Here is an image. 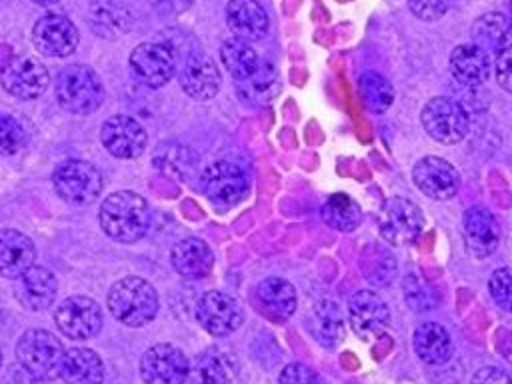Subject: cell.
I'll return each mask as SVG.
<instances>
[{
  "label": "cell",
  "mask_w": 512,
  "mask_h": 384,
  "mask_svg": "<svg viewBox=\"0 0 512 384\" xmlns=\"http://www.w3.org/2000/svg\"><path fill=\"white\" fill-rule=\"evenodd\" d=\"M78 28L62 14H46L36 20L32 28V42L36 50L50 58H64L78 46Z\"/></svg>",
  "instance_id": "5bb4252c"
},
{
  "label": "cell",
  "mask_w": 512,
  "mask_h": 384,
  "mask_svg": "<svg viewBox=\"0 0 512 384\" xmlns=\"http://www.w3.org/2000/svg\"><path fill=\"white\" fill-rule=\"evenodd\" d=\"M202 188L214 204L232 206L246 198L250 180L240 164L232 160H218L204 170Z\"/></svg>",
  "instance_id": "30bf717a"
},
{
  "label": "cell",
  "mask_w": 512,
  "mask_h": 384,
  "mask_svg": "<svg viewBox=\"0 0 512 384\" xmlns=\"http://www.w3.org/2000/svg\"><path fill=\"white\" fill-rule=\"evenodd\" d=\"M178 80L188 96H192L194 100H208L218 92L220 72L216 62L208 54L194 50L184 58Z\"/></svg>",
  "instance_id": "ac0fdd59"
},
{
  "label": "cell",
  "mask_w": 512,
  "mask_h": 384,
  "mask_svg": "<svg viewBox=\"0 0 512 384\" xmlns=\"http://www.w3.org/2000/svg\"><path fill=\"white\" fill-rule=\"evenodd\" d=\"M64 346L52 332L44 328L26 330L16 344L20 366L36 380H54L62 372Z\"/></svg>",
  "instance_id": "3957f363"
},
{
  "label": "cell",
  "mask_w": 512,
  "mask_h": 384,
  "mask_svg": "<svg viewBox=\"0 0 512 384\" xmlns=\"http://www.w3.org/2000/svg\"><path fill=\"white\" fill-rule=\"evenodd\" d=\"M58 292L56 276L44 268V266H32L28 268L16 282L14 294L18 302L28 310H46Z\"/></svg>",
  "instance_id": "44dd1931"
},
{
  "label": "cell",
  "mask_w": 512,
  "mask_h": 384,
  "mask_svg": "<svg viewBox=\"0 0 512 384\" xmlns=\"http://www.w3.org/2000/svg\"><path fill=\"white\" fill-rule=\"evenodd\" d=\"M492 300L506 312H512V268H498L488 280Z\"/></svg>",
  "instance_id": "74e56055"
},
{
  "label": "cell",
  "mask_w": 512,
  "mask_h": 384,
  "mask_svg": "<svg viewBox=\"0 0 512 384\" xmlns=\"http://www.w3.org/2000/svg\"><path fill=\"white\" fill-rule=\"evenodd\" d=\"M100 140L116 158H138L146 148V130L138 120L116 114L102 124Z\"/></svg>",
  "instance_id": "2e32d148"
},
{
  "label": "cell",
  "mask_w": 512,
  "mask_h": 384,
  "mask_svg": "<svg viewBox=\"0 0 512 384\" xmlns=\"http://www.w3.org/2000/svg\"><path fill=\"white\" fill-rule=\"evenodd\" d=\"M174 270L184 278H202L212 270L214 254L200 238H184L174 244L170 254Z\"/></svg>",
  "instance_id": "484cf974"
},
{
  "label": "cell",
  "mask_w": 512,
  "mask_h": 384,
  "mask_svg": "<svg viewBox=\"0 0 512 384\" xmlns=\"http://www.w3.org/2000/svg\"><path fill=\"white\" fill-rule=\"evenodd\" d=\"M34 4H40V6H52V4H56V2H60V0H32Z\"/></svg>",
  "instance_id": "bcb514c9"
},
{
  "label": "cell",
  "mask_w": 512,
  "mask_h": 384,
  "mask_svg": "<svg viewBox=\"0 0 512 384\" xmlns=\"http://www.w3.org/2000/svg\"><path fill=\"white\" fill-rule=\"evenodd\" d=\"M54 322L64 336L72 340H86L100 332L102 308L88 296H70L56 306Z\"/></svg>",
  "instance_id": "8fae6325"
},
{
  "label": "cell",
  "mask_w": 512,
  "mask_h": 384,
  "mask_svg": "<svg viewBox=\"0 0 512 384\" xmlns=\"http://www.w3.org/2000/svg\"><path fill=\"white\" fill-rule=\"evenodd\" d=\"M278 384H322V380L310 366L292 362L280 372Z\"/></svg>",
  "instance_id": "ab89813d"
},
{
  "label": "cell",
  "mask_w": 512,
  "mask_h": 384,
  "mask_svg": "<svg viewBox=\"0 0 512 384\" xmlns=\"http://www.w3.org/2000/svg\"><path fill=\"white\" fill-rule=\"evenodd\" d=\"M500 352L504 356V360L510 364L512 368V330L502 338V344H500Z\"/></svg>",
  "instance_id": "f6af8a7d"
},
{
  "label": "cell",
  "mask_w": 512,
  "mask_h": 384,
  "mask_svg": "<svg viewBox=\"0 0 512 384\" xmlns=\"http://www.w3.org/2000/svg\"><path fill=\"white\" fill-rule=\"evenodd\" d=\"M196 320L212 336H228L240 328L244 320L242 306L226 292L210 290L196 304Z\"/></svg>",
  "instance_id": "7c38bea8"
},
{
  "label": "cell",
  "mask_w": 512,
  "mask_h": 384,
  "mask_svg": "<svg viewBox=\"0 0 512 384\" xmlns=\"http://www.w3.org/2000/svg\"><path fill=\"white\" fill-rule=\"evenodd\" d=\"M98 218L102 230L112 240L124 244L140 240L150 228V208L146 200L132 190H120L106 196Z\"/></svg>",
  "instance_id": "6da1fadb"
},
{
  "label": "cell",
  "mask_w": 512,
  "mask_h": 384,
  "mask_svg": "<svg viewBox=\"0 0 512 384\" xmlns=\"http://www.w3.org/2000/svg\"><path fill=\"white\" fill-rule=\"evenodd\" d=\"M426 134L440 144H456L466 138L470 122L466 110L446 96H436L426 102L420 114Z\"/></svg>",
  "instance_id": "8992f818"
},
{
  "label": "cell",
  "mask_w": 512,
  "mask_h": 384,
  "mask_svg": "<svg viewBox=\"0 0 512 384\" xmlns=\"http://www.w3.org/2000/svg\"><path fill=\"white\" fill-rule=\"evenodd\" d=\"M232 378L234 366L230 356L218 348H208L196 356L184 384H230Z\"/></svg>",
  "instance_id": "4dcf8cb0"
},
{
  "label": "cell",
  "mask_w": 512,
  "mask_h": 384,
  "mask_svg": "<svg viewBox=\"0 0 512 384\" xmlns=\"http://www.w3.org/2000/svg\"><path fill=\"white\" fill-rule=\"evenodd\" d=\"M450 0H408L410 12L420 20H438L448 10Z\"/></svg>",
  "instance_id": "60d3db41"
},
{
  "label": "cell",
  "mask_w": 512,
  "mask_h": 384,
  "mask_svg": "<svg viewBox=\"0 0 512 384\" xmlns=\"http://www.w3.org/2000/svg\"><path fill=\"white\" fill-rule=\"evenodd\" d=\"M34 258L36 248L26 234L14 228L0 230V276L20 278L34 266Z\"/></svg>",
  "instance_id": "603a6c76"
},
{
  "label": "cell",
  "mask_w": 512,
  "mask_h": 384,
  "mask_svg": "<svg viewBox=\"0 0 512 384\" xmlns=\"http://www.w3.org/2000/svg\"><path fill=\"white\" fill-rule=\"evenodd\" d=\"M472 42L486 52H502L512 46V20L502 12H486L472 24Z\"/></svg>",
  "instance_id": "f1b7e54d"
},
{
  "label": "cell",
  "mask_w": 512,
  "mask_h": 384,
  "mask_svg": "<svg viewBox=\"0 0 512 384\" xmlns=\"http://www.w3.org/2000/svg\"><path fill=\"white\" fill-rule=\"evenodd\" d=\"M256 308L272 322H284L296 310V290L284 278H266L254 292Z\"/></svg>",
  "instance_id": "7402d4cb"
},
{
  "label": "cell",
  "mask_w": 512,
  "mask_h": 384,
  "mask_svg": "<svg viewBox=\"0 0 512 384\" xmlns=\"http://www.w3.org/2000/svg\"><path fill=\"white\" fill-rule=\"evenodd\" d=\"M48 82L46 66L34 56H12L0 66L2 88L20 100L38 98L48 88Z\"/></svg>",
  "instance_id": "9c48e42d"
},
{
  "label": "cell",
  "mask_w": 512,
  "mask_h": 384,
  "mask_svg": "<svg viewBox=\"0 0 512 384\" xmlns=\"http://www.w3.org/2000/svg\"><path fill=\"white\" fill-rule=\"evenodd\" d=\"M510 8H512V0H510Z\"/></svg>",
  "instance_id": "c3c4849f"
},
{
  "label": "cell",
  "mask_w": 512,
  "mask_h": 384,
  "mask_svg": "<svg viewBox=\"0 0 512 384\" xmlns=\"http://www.w3.org/2000/svg\"><path fill=\"white\" fill-rule=\"evenodd\" d=\"M226 24L232 36L260 40L270 28V18L258 0H230L226 4Z\"/></svg>",
  "instance_id": "ffe728a7"
},
{
  "label": "cell",
  "mask_w": 512,
  "mask_h": 384,
  "mask_svg": "<svg viewBox=\"0 0 512 384\" xmlns=\"http://www.w3.org/2000/svg\"><path fill=\"white\" fill-rule=\"evenodd\" d=\"M106 304L118 322L130 328H140L156 316L158 294L144 278L126 276L112 284Z\"/></svg>",
  "instance_id": "7a4b0ae2"
},
{
  "label": "cell",
  "mask_w": 512,
  "mask_h": 384,
  "mask_svg": "<svg viewBox=\"0 0 512 384\" xmlns=\"http://www.w3.org/2000/svg\"><path fill=\"white\" fill-rule=\"evenodd\" d=\"M452 76L466 86H482L492 70V60L488 52L480 46L460 44L450 54Z\"/></svg>",
  "instance_id": "cb8c5ba5"
},
{
  "label": "cell",
  "mask_w": 512,
  "mask_h": 384,
  "mask_svg": "<svg viewBox=\"0 0 512 384\" xmlns=\"http://www.w3.org/2000/svg\"><path fill=\"white\" fill-rule=\"evenodd\" d=\"M404 296L412 310H430L436 306V294L416 272L404 276Z\"/></svg>",
  "instance_id": "d590c367"
},
{
  "label": "cell",
  "mask_w": 512,
  "mask_h": 384,
  "mask_svg": "<svg viewBox=\"0 0 512 384\" xmlns=\"http://www.w3.org/2000/svg\"><path fill=\"white\" fill-rule=\"evenodd\" d=\"M312 336L322 346H336L344 338V316L334 300H320L308 318Z\"/></svg>",
  "instance_id": "1f68e13d"
},
{
  "label": "cell",
  "mask_w": 512,
  "mask_h": 384,
  "mask_svg": "<svg viewBox=\"0 0 512 384\" xmlns=\"http://www.w3.org/2000/svg\"><path fill=\"white\" fill-rule=\"evenodd\" d=\"M348 320L352 332L362 340L378 336L390 322L388 304L372 290H360L350 298Z\"/></svg>",
  "instance_id": "e0dca14e"
},
{
  "label": "cell",
  "mask_w": 512,
  "mask_h": 384,
  "mask_svg": "<svg viewBox=\"0 0 512 384\" xmlns=\"http://www.w3.org/2000/svg\"><path fill=\"white\" fill-rule=\"evenodd\" d=\"M188 372L186 354L172 344H156L140 360V374L146 384H184Z\"/></svg>",
  "instance_id": "4fadbf2b"
},
{
  "label": "cell",
  "mask_w": 512,
  "mask_h": 384,
  "mask_svg": "<svg viewBox=\"0 0 512 384\" xmlns=\"http://www.w3.org/2000/svg\"><path fill=\"white\" fill-rule=\"evenodd\" d=\"M60 378L66 384H102L104 364L102 358L90 348H70L64 354Z\"/></svg>",
  "instance_id": "f546056e"
},
{
  "label": "cell",
  "mask_w": 512,
  "mask_h": 384,
  "mask_svg": "<svg viewBox=\"0 0 512 384\" xmlns=\"http://www.w3.org/2000/svg\"><path fill=\"white\" fill-rule=\"evenodd\" d=\"M412 178L420 192L434 200H448L460 188L458 170L440 156H426L418 160L412 168Z\"/></svg>",
  "instance_id": "9a60e30c"
},
{
  "label": "cell",
  "mask_w": 512,
  "mask_h": 384,
  "mask_svg": "<svg viewBox=\"0 0 512 384\" xmlns=\"http://www.w3.org/2000/svg\"><path fill=\"white\" fill-rule=\"evenodd\" d=\"M0 364H2V352H0Z\"/></svg>",
  "instance_id": "7dc6e473"
},
{
  "label": "cell",
  "mask_w": 512,
  "mask_h": 384,
  "mask_svg": "<svg viewBox=\"0 0 512 384\" xmlns=\"http://www.w3.org/2000/svg\"><path fill=\"white\" fill-rule=\"evenodd\" d=\"M26 134L20 122L8 114H0V156L16 154L24 148Z\"/></svg>",
  "instance_id": "8d00e7d4"
},
{
  "label": "cell",
  "mask_w": 512,
  "mask_h": 384,
  "mask_svg": "<svg viewBox=\"0 0 512 384\" xmlns=\"http://www.w3.org/2000/svg\"><path fill=\"white\" fill-rule=\"evenodd\" d=\"M90 28L102 38H118L132 26V14L122 0H96L90 6Z\"/></svg>",
  "instance_id": "83f0119b"
},
{
  "label": "cell",
  "mask_w": 512,
  "mask_h": 384,
  "mask_svg": "<svg viewBox=\"0 0 512 384\" xmlns=\"http://www.w3.org/2000/svg\"><path fill=\"white\" fill-rule=\"evenodd\" d=\"M470 384H512V376L500 368L484 366L478 372H474Z\"/></svg>",
  "instance_id": "7bdbcfd3"
},
{
  "label": "cell",
  "mask_w": 512,
  "mask_h": 384,
  "mask_svg": "<svg viewBox=\"0 0 512 384\" xmlns=\"http://www.w3.org/2000/svg\"><path fill=\"white\" fill-rule=\"evenodd\" d=\"M466 248L474 258H488L500 244V226L484 206H470L462 218Z\"/></svg>",
  "instance_id": "d6986e66"
},
{
  "label": "cell",
  "mask_w": 512,
  "mask_h": 384,
  "mask_svg": "<svg viewBox=\"0 0 512 384\" xmlns=\"http://www.w3.org/2000/svg\"><path fill=\"white\" fill-rule=\"evenodd\" d=\"M358 90H360L364 106L374 114L386 112L394 100L392 84L378 72H364L360 76Z\"/></svg>",
  "instance_id": "e575fe53"
},
{
  "label": "cell",
  "mask_w": 512,
  "mask_h": 384,
  "mask_svg": "<svg viewBox=\"0 0 512 384\" xmlns=\"http://www.w3.org/2000/svg\"><path fill=\"white\" fill-rule=\"evenodd\" d=\"M130 72L140 84L162 88L176 72V54L170 44L142 42L130 54Z\"/></svg>",
  "instance_id": "ba28073f"
},
{
  "label": "cell",
  "mask_w": 512,
  "mask_h": 384,
  "mask_svg": "<svg viewBox=\"0 0 512 384\" xmlns=\"http://www.w3.org/2000/svg\"><path fill=\"white\" fill-rule=\"evenodd\" d=\"M58 196L72 206H88L102 194V176L96 166L86 160H64L52 174Z\"/></svg>",
  "instance_id": "5b68a950"
},
{
  "label": "cell",
  "mask_w": 512,
  "mask_h": 384,
  "mask_svg": "<svg viewBox=\"0 0 512 384\" xmlns=\"http://www.w3.org/2000/svg\"><path fill=\"white\" fill-rule=\"evenodd\" d=\"M220 60L224 64V68L228 70V74L240 82L244 80L246 76H250L256 66H258V54L256 50L250 46L248 40H242V38H236V36H230L222 42L220 46Z\"/></svg>",
  "instance_id": "d6a6232c"
},
{
  "label": "cell",
  "mask_w": 512,
  "mask_h": 384,
  "mask_svg": "<svg viewBox=\"0 0 512 384\" xmlns=\"http://www.w3.org/2000/svg\"><path fill=\"white\" fill-rule=\"evenodd\" d=\"M394 276H396L394 256L382 248H376V266L374 270L366 272V278H370V282H374L376 286H382V284H390Z\"/></svg>",
  "instance_id": "f35d334b"
},
{
  "label": "cell",
  "mask_w": 512,
  "mask_h": 384,
  "mask_svg": "<svg viewBox=\"0 0 512 384\" xmlns=\"http://www.w3.org/2000/svg\"><path fill=\"white\" fill-rule=\"evenodd\" d=\"M162 14H180L190 8L194 0H148Z\"/></svg>",
  "instance_id": "ee69618b"
},
{
  "label": "cell",
  "mask_w": 512,
  "mask_h": 384,
  "mask_svg": "<svg viewBox=\"0 0 512 384\" xmlns=\"http://www.w3.org/2000/svg\"><path fill=\"white\" fill-rule=\"evenodd\" d=\"M380 236L394 246L414 242L424 230V216L420 208L408 198L392 196L384 200L378 216Z\"/></svg>",
  "instance_id": "52a82bcc"
},
{
  "label": "cell",
  "mask_w": 512,
  "mask_h": 384,
  "mask_svg": "<svg viewBox=\"0 0 512 384\" xmlns=\"http://www.w3.org/2000/svg\"><path fill=\"white\" fill-rule=\"evenodd\" d=\"M236 90L248 104H270L280 94V74L272 62H258L250 76L236 82Z\"/></svg>",
  "instance_id": "4316f807"
},
{
  "label": "cell",
  "mask_w": 512,
  "mask_h": 384,
  "mask_svg": "<svg viewBox=\"0 0 512 384\" xmlns=\"http://www.w3.org/2000/svg\"><path fill=\"white\" fill-rule=\"evenodd\" d=\"M494 76L496 82L512 94V46H508L506 50L496 54V62H494Z\"/></svg>",
  "instance_id": "b9f144b4"
},
{
  "label": "cell",
  "mask_w": 512,
  "mask_h": 384,
  "mask_svg": "<svg viewBox=\"0 0 512 384\" xmlns=\"http://www.w3.org/2000/svg\"><path fill=\"white\" fill-rule=\"evenodd\" d=\"M320 214H322V220L338 232H352L362 220V212L358 204L346 194H332L324 202Z\"/></svg>",
  "instance_id": "836d02e7"
},
{
  "label": "cell",
  "mask_w": 512,
  "mask_h": 384,
  "mask_svg": "<svg viewBox=\"0 0 512 384\" xmlns=\"http://www.w3.org/2000/svg\"><path fill=\"white\" fill-rule=\"evenodd\" d=\"M412 346L418 358L430 366L444 364L452 358L454 346L448 330L438 322H422L412 334Z\"/></svg>",
  "instance_id": "d4e9b609"
},
{
  "label": "cell",
  "mask_w": 512,
  "mask_h": 384,
  "mask_svg": "<svg viewBox=\"0 0 512 384\" xmlns=\"http://www.w3.org/2000/svg\"><path fill=\"white\" fill-rule=\"evenodd\" d=\"M56 100L72 114H90L104 100L100 76L86 64L64 66L56 76Z\"/></svg>",
  "instance_id": "277c9868"
}]
</instances>
